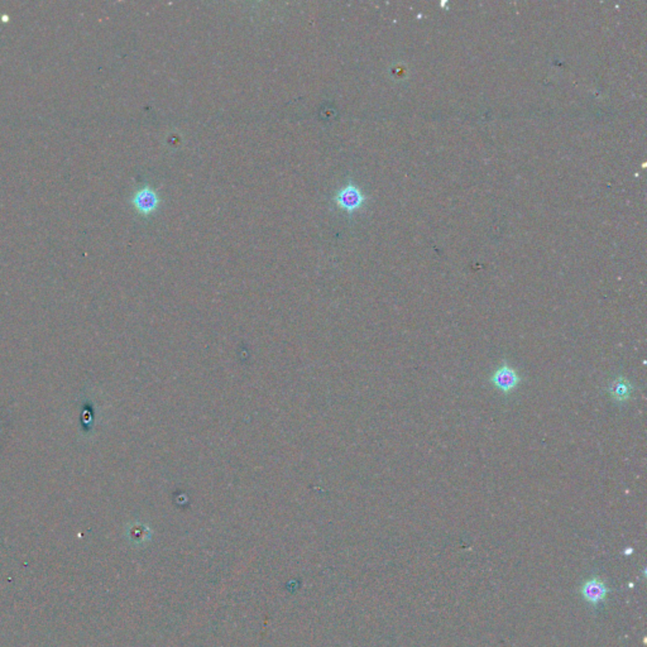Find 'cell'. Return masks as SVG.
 <instances>
[{"instance_id": "3", "label": "cell", "mask_w": 647, "mask_h": 647, "mask_svg": "<svg viewBox=\"0 0 647 647\" xmlns=\"http://www.w3.org/2000/svg\"><path fill=\"white\" fill-rule=\"evenodd\" d=\"M335 203L340 209L345 210L348 213H353L363 205V194L354 185H347L337 194Z\"/></svg>"}, {"instance_id": "2", "label": "cell", "mask_w": 647, "mask_h": 647, "mask_svg": "<svg viewBox=\"0 0 647 647\" xmlns=\"http://www.w3.org/2000/svg\"><path fill=\"white\" fill-rule=\"evenodd\" d=\"M635 392H636L635 383L626 376H618L609 383L607 388V394L611 401L618 406L630 402Z\"/></svg>"}, {"instance_id": "1", "label": "cell", "mask_w": 647, "mask_h": 647, "mask_svg": "<svg viewBox=\"0 0 647 647\" xmlns=\"http://www.w3.org/2000/svg\"><path fill=\"white\" fill-rule=\"evenodd\" d=\"M488 382L490 386L507 398L521 386L523 377L520 372L511 365L507 358H503L497 368L490 373Z\"/></svg>"}, {"instance_id": "4", "label": "cell", "mask_w": 647, "mask_h": 647, "mask_svg": "<svg viewBox=\"0 0 647 647\" xmlns=\"http://www.w3.org/2000/svg\"><path fill=\"white\" fill-rule=\"evenodd\" d=\"M132 204L138 213L142 215H150L157 210L159 205V196L155 190L150 189V186H144L135 192Z\"/></svg>"}, {"instance_id": "5", "label": "cell", "mask_w": 647, "mask_h": 647, "mask_svg": "<svg viewBox=\"0 0 647 647\" xmlns=\"http://www.w3.org/2000/svg\"><path fill=\"white\" fill-rule=\"evenodd\" d=\"M608 592L609 591L607 585L600 578H592L587 580L580 589L583 598L593 606H597L600 602L606 600Z\"/></svg>"}]
</instances>
